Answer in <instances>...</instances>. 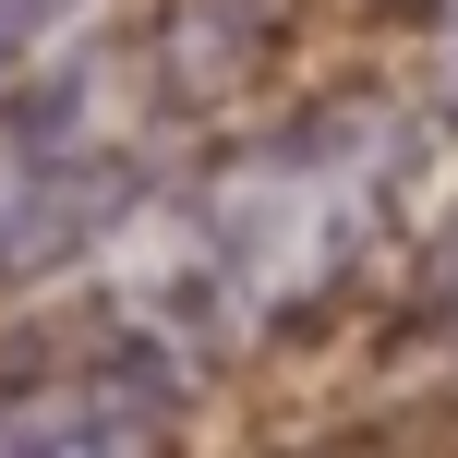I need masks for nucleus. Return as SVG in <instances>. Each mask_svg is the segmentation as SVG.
Masks as SVG:
<instances>
[{"mask_svg":"<svg viewBox=\"0 0 458 458\" xmlns=\"http://www.w3.org/2000/svg\"><path fill=\"white\" fill-rule=\"evenodd\" d=\"M422 182V109L398 97H314L290 121L217 133L157 206L109 229V290L206 362H253V350L326 326L362 266L386 253L398 206Z\"/></svg>","mask_w":458,"mask_h":458,"instance_id":"1","label":"nucleus"},{"mask_svg":"<svg viewBox=\"0 0 458 458\" xmlns=\"http://www.w3.org/2000/svg\"><path fill=\"white\" fill-rule=\"evenodd\" d=\"M290 48V0H85L0 61V290L157 206Z\"/></svg>","mask_w":458,"mask_h":458,"instance_id":"2","label":"nucleus"},{"mask_svg":"<svg viewBox=\"0 0 458 458\" xmlns=\"http://www.w3.org/2000/svg\"><path fill=\"white\" fill-rule=\"evenodd\" d=\"M193 411V362L133 314L121 290L97 301H48V314L0 326V446H48V458H109V446H157Z\"/></svg>","mask_w":458,"mask_h":458,"instance_id":"3","label":"nucleus"},{"mask_svg":"<svg viewBox=\"0 0 458 458\" xmlns=\"http://www.w3.org/2000/svg\"><path fill=\"white\" fill-rule=\"evenodd\" d=\"M411 326L435 350H458V217L435 229V242H422V277H411Z\"/></svg>","mask_w":458,"mask_h":458,"instance_id":"4","label":"nucleus"},{"mask_svg":"<svg viewBox=\"0 0 458 458\" xmlns=\"http://www.w3.org/2000/svg\"><path fill=\"white\" fill-rule=\"evenodd\" d=\"M422 85H435V121H458V0H422Z\"/></svg>","mask_w":458,"mask_h":458,"instance_id":"5","label":"nucleus"}]
</instances>
